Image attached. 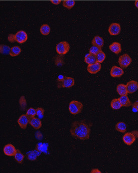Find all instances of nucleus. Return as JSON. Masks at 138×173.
Segmentation results:
<instances>
[{
    "instance_id": "nucleus-3",
    "label": "nucleus",
    "mask_w": 138,
    "mask_h": 173,
    "mask_svg": "<svg viewBox=\"0 0 138 173\" xmlns=\"http://www.w3.org/2000/svg\"><path fill=\"white\" fill-rule=\"evenodd\" d=\"M75 81L74 78L71 77H65L62 81H57V87L58 88H70L74 85Z\"/></svg>"
},
{
    "instance_id": "nucleus-25",
    "label": "nucleus",
    "mask_w": 138,
    "mask_h": 173,
    "mask_svg": "<svg viewBox=\"0 0 138 173\" xmlns=\"http://www.w3.org/2000/svg\"><path fill=\"white\" fill-rule=\"evenodd\" d=\"M97 62L99 63H103L106 58V54L102 50L100 51L98 54L96 55Z\"/></svg>"
},
{
    "instance_id": "nucleus-36",
    "label": "nucleus",
    "mask_w": 138,
    "mask_h": 173,
    "mask_svg": "<svg viewBox=\"0 0 138 173\" xmlns=\"http://www.w3.org/2000/svg\"><path fill=\"white\" fill-rule=\"evenodd\" d=\"M90 172L92 173H101V171H100L98 169H94L92 170Z\"/></svg>"
},
{
    "instance_id": "nucleus-31",
    "label": "nucleus",
    "mask_w": 138,
    "mask_h": 173,
    "mask_svg": "<svg viewBox=\"0 0 138 173\" xmlns=\"http://www.w3.org/2000/svg\"><path fill=\"white\" fill-rule=\"evenodd\" d=\"M36 115L40 117V118H42L43 116L44 115V109L41 107H39L36 109Z\"/></svg>"
},
{
    "instance_id": "nucleus-2",
    "label": "nucleus",
    "mask_w": 138,
    "mask_h": 173,
    "mask_svg": "<svg viewBox=\"0 0 138 173\" xmlns=\"http://www.w3.org/2000/svg\"><path fill=\"white\" fill-rule=\"evenodd\" d=\"M83 109V103L78 101H72L69 104V111L71 114L77 115L80 113Z\"/></svg>"
},
{
    "instance_id": "nucleus-5",
    "label": "nucleus",
    "mask_w": 138,
    "mask_h": 173,
    "mask_svg": "<svg viewBox=\"0 0 138 173\" xmlns=\"http://www.w3.org/2000/svg\"><path fill=\"white\" fill-rule=\"evenodd\" d=\"M132 61V59L129 55L125 54L120 56L118 62L121 68L126 69L130 65Z\"/></svg>"
},
{
    "instance_id": "nucleus-12",
    "label": "nucleus",
    "mask_w": 138,
    "mask_h": 173,
    "mask_svg": "<svg viewBox=\"0 0 138 173\" xmlns=\"http://www.w3.org/2000/svg\"><path fill=\"white\" fill-rule=\"evenodd\" d=\"M17 150L12 144H7L4 147L3 151L5 155L7 156H14L15 155Z\"/></svg>"
},
{
    "instance_id": "nucleus-35",
    "label": "nucleus",
    "mask_w": 138,
    "mask_h": 173,
    "mask_svg": "<svg viewBox=\"0 0 138 173\" xmlns=\"http://www.w3.org/2000/svg\"><path fill=\"white\" fill-rule=\"evenodd\" d=\"M51 2L54 5H58L61 2V1H60V0H54V1H51Z\"/></svg>"
},
{
    "instance_id": "nucleus-23",
    "label": "nucleus",
    "mask_w": 138,
    "mask_h": 173,
    "mask_svg": "<svg viewBox=\"0 0 138 173\" xmlns=\"http://www.w3.org/2000/svg\"><path fill=\"white\" fill-rule=\"evenodd\" d=\"M14 158L17 163L22 164L24 159V156L19 150H17L14 156Z\"/></svg>"
},
{
    "instance_id": "nucleus-6",
    "label": "nucleus",
    "mask_w": 138,
    "mask_h": 173,
    "mask_svg": "<svg viewBox=\"0 0 138 173\" xmlns=\"http://www.w3.org/2000/svg\"><path fill=\"white\" fill-rule=\"evenodd\" d=\"M136 137L134 134L132 132H127L124 134L123 137V140L124 143L128 146H131L135 142Z\"/></svg>"
},
{
    "instance_id": "nucleus-8",
    "label": "nucleus",
    "mask_w": 138,
    "mask_h": 173,
    "mask_svg": "<svg viewBox=\"0 0 138 173\" xmlns=\"http://www.w3.org/2000/svg\"><path fill=\"white\" fill-rule=\"evenodd\" d=\"M121 27L119 24L117 23H113L110 25L108 28V32L110 35L112 36L117 35L120 33Z\"/></svg>"
},
{
    "instance_id": "nucleus-19",
    "label": "nucleus",
    "mask_w": 138,
    "mask_h": 173,
    "mask_svg": "<svg viewBox=\"0 0 138 173\" xmlns=\"http://www.w3.org/2000/svg\"><path fill=\"white\" fill-rule=\"evenodd\" d=\"M84 61L88 65H92L97 63V58L95 55L89 53L86 55L84 58Z\"/></svg>"
},
{
    "instance_id": "nucleus-9",
    "label": "nucleus",
    "mask_w": 138,
    "mask_h": 173,
    "mask_svg": "<svg viewBox=\"0 0 138 173\" xmlns=\"http://www.w3.org/2000/svg\"><path fill=\"white\" fill-rule=\"evenodd\" d=\"M18 124L21 128L26 129L27 125L29 123V118L26 114L22 115L18 119Z\"/></svg>"
},
{
    "instance_id": "nucleus-32",
    "label": "nucleus",
    "mask_w": 138,
    "mask_h": 173,
    "mask_svg": "<svg viewBox=\"0 0 138 173\" xmlns=\"http://www.w3.org/2000/svg\"><path fill=\"white\" fill-rule=\"evenodd\" d=\"M32 151L30 152H29L27 154V158L30 161H35L36 160V154L34 153V152H33V153H31Z\"/></svg>"
},
{
    "instance_id": "nucleus-16",
    "label": "nucleus",
    "mask_w": 138,
    "mask_h": 173,
    "mask_svg": "<svg viewBox=\"0 0 138 173\" xmlns=\"http://www.w3.org/2000/svg\"><path fill=\"white\" fill-rule=\"evenodd\" d=\"M119 99L121 103L122 107H128L132 106V102L129 97L127 96V95L121 96L119 98Z\"/></svg>"
},
{
    "instance_id": "nucleus-7",
    "label": "nucleus",
    "mask_w": 138,
    "mask_h": 173,
    "mask_svg": "<svg viewBox=\"0 0 138 173\" xmlns=\"http://www.w3.org/2000/svg\"><path fill=\"white\" fill-rule=\"evenodd\" d=\"M15 37L16 41L20 44L25 43L28 39L27 33L23 30H20L16 33L15 35Z\"/></svg>"
},
{
    "instance_id": "nucleus-26",
    "label": "nucleus",
    "mask_w": 138,
    "mask_h": 173,
    "mask_svg": "<svg viewBox=\"0 0 138 173\" xmlns=\"http://www.w3.org/2000/svg\"><path fill=\"white\" fill-rule=\"evenodd\" d=\"M75 2L74 1H64L63 2V6L68 9H71L75 5Z\"/></svg>"
},
{
    "instance_id": "nucleus-37",
    "label": "nucleus",
    "mask_w": 138,
    "mask_h": 173,
    "mask_svg": "<svg viewBox=\"0 0 138 173\" xmlns=\"http://www.w3.org/2000/svg\"><path fill=\"white\" fill-rule=\"evenodd\" d=\"M135 5L138 9V1H136L135 2Z\"/></svg>"
},
{
    "instance_id": "nucleus-17",
    "label": "nucleus",
    "mask_w": 138,
    "mask_h": 173,
    "mask_svg": "<svg viewBox=\"0 0 138 173\" xmlns=\"http://www.w3.org/2000/svg\"><path fill=\"white\" fill-rule=\"evenodd\" d=\"M92 44L93 46H96L98 47L102 48L104 44V41L103 38L101 36H96L92 41Z\"/></svg>"
},
{
    "instance_id": "nucleus-15",
    "label": "nucleus",
    "mask_w": 138,
    "mask_h": 173,
    "mask_svg": "<svg viewBox=\"0 0 138 173\" xmlns=\"http://www.w3.org/2000/svg\"><path fill=\"white\" fill-rule=\"evenodd\" d=\"M109 48H110V50L112 51V52H114V54L118 55L121 52V44L117 42H114L112 44L110 45Z\"/></svg>"
},
{
    "instance_id": "nucleus-10",
    "label": "nucleus",
    "mask_w": 138,
    "mask_h": 173,
    "mask_svg": "<svg viewBox=\"0 0 138 173\" xmlns=\"http://www.w3.org/2000/svg\"><path fill=\"white\" fill-rule=\"evenodd\" d=\"M126 87L128 94H133L138 90V82L134 80L130 81L126 84Z\"/></svg>"
},
{
    "instance_id": "nucleus-27",
    "label": "nucleus",
    "mask_w": 138,
    "mask_h": 173,
    "mask_svg": "<svg viewBox=\"0 0 138 173\" xmlns=\"http://www.w3.org/2000/svg\"><path fill=\"white\" fill-rule=\"evenodd\" d=\"M19 104L22 110H25L27 106V102L24 96H22L19 99Z\"/></svg>"
},
{
    "instance_id": "nucleus-1",
    "label": "nucleus",
    "mask_w": 138,
    "mask_h": 173,
    "mask_svg": "<svg viewBox=\"0 0 138 173\" xmlns=\"http://www.w3.org/2000/svg\"><path fill=\"white\" fill-rule=\"evenodd\" d=\"M92 125L85 120H76L72 123L70 132L72 137L76 139L85 141L90 137Z\"/></svg>"
},
{
    "instance_id": "nucleus-22",
    "label": "nucleus",
    "mask_w": 138,
    "mask_h": 173,
    "mask_svg": "<svg viewBox=\"0 0 138 173\" xmlns=\"http://www.w3.org/2000/svg\"><path fill=\"white\" fill-rule=\"evenodd\" d=\"M111 106L112 108L114 110L120 109L122 107L119 98L118 99L115 98V99H113L111 102Z\"/></svg>"
},
{
    "instance_id": "nucleus-18",
    "label": "nucleus",
    "mask_w": 138,
    "mask_h": 173,
    "mask_svg": "<svg viewBox=\"0 0 138 173\" xmlns=\"http://www.w3.org/2000/svg\"><path fill=\"white\" fill-rule=\"evenodd\" d=\"M117 92L119 95L121 96L128 95V93L126 89V85L123 84H120L117 87Z\"/></svg>"
},
{
    "instance_id": "nucleus-20",
    "label": "nucleus",
    "mask_w": 138,
    "mask_h": 173,
    "mask_svg": "<svg viewBox=\"0 0 138 173\" xmlns=\"http://www.w3.org/2000/svg\"><path fill=\"white\" fill-rule=\"evenodd\" d=\"M115 128L118 132L121 133L126 132V124L124 122H119L117 123Z\"/></svg>"
},
{
    "instance_id": "nucleus-14",
    "label": "nucleus",
    "mask_w": 138,
    "mask_h": 173,
    "mask_svg": "<svg viewBox=\"0 0 138 173\" xmlns=\"http://www.w3.org/2000/svg\"><path fill=\"white\" fill-rule=\"evenodd\" d=\"M29 118V124L34 129L38 130L41 127L42 122L40 119L35 117H30Z\"/></svg>"
},
{
    "instance_id": "nucleus-21",
    "label": "nucleus",
    "mask_w": 138,
    "mask_h": 173,
    "mask_svg": "<svg viewBox=\"0 0 138 173\" xmlns=\"http://www.w3.org/2000/svg\"><path fill=\"white\" fill-rule=\"evenodd\" d=\"M21 48L18 46H15L14 47H12L11 48L10 51L9 53V55L12 57H15V56H17L18 55H19L21 52Z\"/></svg>"
},
{
    "instance_id": "nucleus-29",
    "label": "nucleus",
    "mask_w": 138,
    "mask_h": 173,
    "mask_svg": "<svg viewBox=\"0 0 138 173\" xmlns=\"http://www.w3.org/2000/svg\"><path fill=\"white\" fill-rule=\"evenodd\" d=\"M101 50H101V48H100V47L93 46L90 47L89 51L90 54L96 55Z\"/></svg>"
},
{
    "instance_id": "nucleus-34",
    "label": "nucleus",
    "mask_w": 138,
    "mask_h": 173,
    "mask_svg": "<svg viewBox=\"0 0 138 173\" xmlns=\"http://www.w3.org/2000/svg\"><path fill=\"white\" fill-rule=\"evenodd\" d=\"M8 40L9 41L11 42H14L15 41V35L13 34H10L9 35L8 37Z\"/></svg>"
},
{
    "instance_id": "nucleus-11",
    "label": "nucleus",
    "mask_w": 138,
    "mask_h": 173,
    "mask_svg": "<svg viewBox=\"0 0 138 173\" xmlns=\"http://www.w3.org/2000/svg\"><path fill=\"white\" fill-rule=\"evenodd\" d=\"M124 74L123 69L116 65L112 66L110 71V74L113 78H120L123 76Z\"/></svg>"
},
{
    "instance_id": "nucleus-30",
    "label": "nucleus",
    "mask_w": 138,
    "mask_h": 173,
    "mask_svg": "<svg viewBox=\"0 0 138 173\" xmlns=\"http://www.w3.org/2000/svg\"><path fill=\"white\" fill-rule=\"evenodd\" d=\"M26 114L28 116L29 118L35 117L36 115V109H34L33 108H30L27 110Z\"/></svg>"
},
{
    "instance_id": "nucleus-33",
    "label": "nucleus",
    "mask_w": 138,
    "mask_h": 173,
    "mask_svg": "<svg viewBox=\"0 0 138 173\" xmlns=\"http://www.w3.org/2000/svg\"><path fill=\"white\" fill-rule=\"evenodd\" d=\"M132 106L133 112H138V100L135 102L134 103L132 104Z\"/></svg>"
},
{
    "instance_id": "nucleus-4",
    "label": "nucleus",
    "mask_w": 138,
    "mask_h": 173,
    "mask_svg": "<svg viewBox=\"0 0 138 173\" xmlns=\"http://www.w3.org/2000/svg\"><path fill=\"white\" fill-rule=\"evenodd\" d=\"M69 50V44L66 41L60 42L57 44L56 47V52L60 55H64L67 54Z\"/></svg>"
},
{
    "instance_id": "nucleus-24",
    "label": "nucleus",
    "mask_w": 138,
    "mask_h": 173,
    "mask_svg": "<svg viewBox=\"0 0 138 173\" xmlns=\"http://www.w3.org/2000/svg\"><path fill=\"white\" fill-rule=\"evenodd\" d=\"M40 31L42 35H48L50 32V27L47 24H43L40 28Z\"/></svg>"
},
{
    "instance_id": "nucleus-13",
    "label": "nucleus",
    "mask_w": 138,
    "mask_h": 173,
    "mask_svg": "<svg viewBox=\"0 0 138 173\" xmlns=\"http://www.w3.org/2000/svg\"><path fill=\"white\" fill-rule=\"evenodd\" d=\"M101 68L102 65L101 63L97 62L95 64L88 65L87 67V70L91 74H96L101 70Z\"/></svg>"
},
{
    "instance_id": "nucleus-28",
    "label": "nucleus",
    "mask_w": 138,
    "mask_h": 173,
    "mask_svg": "<svg viewBox=\"0 0 138 173\" xmlns=\"http://www.w3.org/2000/svg\"><path fill=\"white\" fill-rule=\"evenodd\" d=\"M11 48L9 46L6 45H1V53L4 55H7L10 53Z\"/></svg>"
}]
</instances>
